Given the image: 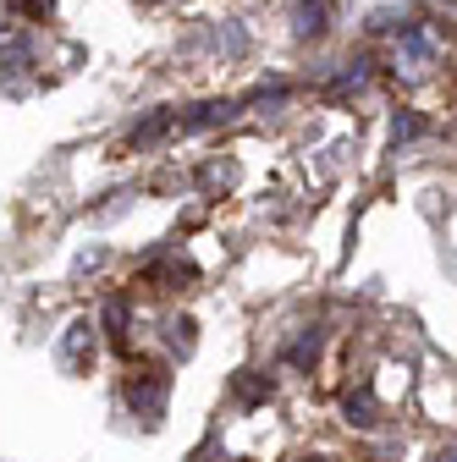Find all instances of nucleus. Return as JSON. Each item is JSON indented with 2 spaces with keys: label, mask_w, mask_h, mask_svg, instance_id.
<instances>
[{
  "label": "nucleus",
  "mask_w": 457,
  "mask_h": 462,
  "mask_svg": "<svg viewBox=\"0 0 457 462\" xmlns=\"http://www.w3.org/2000/svg\"><path fill=\"white\" fill-rule=\"evenodd\" d=\"M105 325H110V336H117V341H122V325H127V309H122V303H110V309H105Z\"/></svg>",
  "instance_id": "nucleus-3"
},
{
  "label": "nucleus",
  "mask_w": 457,
  "mask_h": 462,
  "mask_svg": "<svg viewBox=\"0 0 457 462\" xmlns=\"http://www.w3.org/2000/svg\"><path fill=\"white\" fill-rule=\"evenodd\" d=\"M160 391H165V385H160V374H138V380L127 374V402H133L138 413H149V419L160 413Z\"/></svg>",
  "instance_id": "nucleus-1"
},
{
  "label": "nucleus",
  "mask_w": 457,
  "mask_h": 462,
  "mask_svg": "<svg viewBox=\"0 0 457 462\" xmlns=\"http://www.w3.org/2000/svg\"><path fill=\"white\" fill-rule=\"evenodd\" d=\"M50 6L55 0H12V12H23V17H50Z\"/></svg>",
  "instance_id": "nucleus-2"
}]
</instances>
